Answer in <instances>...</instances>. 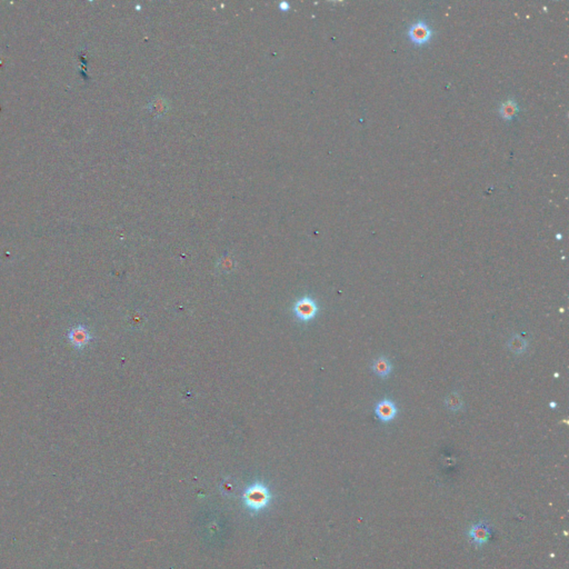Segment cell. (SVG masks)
I'll list each match as a JSON object with an SVG mask.
<instances>
[{"instance_id": "1", "label": "cell", "mask_w": 569, "mask_h": 569, "mask_svg": "<svg viewBox=\"0 0 569 569\" xmlns=\"http://www.w3.org/2000/svg\"><path fill=\"white\" fill-rule=\"evenodd\" d=\"M270 500V493L267 487L263 483H255L246 490L244 495V502L252 511L262 510L268 505Z\"/></svg>"}, {"instance_id": "2", "label": "cell", "mask_w": 569, "mask_h": 569, "mask_svg": "<svg viewBox=\"0 0 569 569\" xmlns=\"http://www.w3.org/2000/svg\"><path fill=\"white\" fill-rule=\"evenodd\" d=\"M492 535L493 526L486 519H479L478 522L471 524L467 530L469 540L478 548H481L488 544Z\"/></svg>"}, {"instance_id": "3", "label": "cell", "mask_w": 569, "mask_h": 569, "mask_svg": "<svg viewBox=\"0 0 569 569\" xmlns=\"http://www.w3.org/2000/svg\"><path fill=\"white\" fill-rule=\"evenodd\" d=\"M293 309L297 319H299L300 322L308 323L317 316L319 307L316 300L307 296V297H302L296 301Z\"/></svg>"}, {"instance_id": "4", "label": "cell", "mask_w": 569, "mask_h": 569, "mask_svg": "<svg viewBox=\"0 0 569 569\" xmlns=\"http://www.w3.org/2000/svg\"><path fill=\"white\" fill-rule=\"evenodd\" d=\"M409 40L416 46L427 45L433 38V30L425 20L413 23L408 29Z\"/></svg>"}, {"instance_id": "5", "label": "cell", "mask_w": 569, "mask_h": 569, "mask_svg": "<svg viewBox=\"0 0 569 569\" xmlns=\"http://www.w3.org/2000/svg\"><path fill=\"white\" fill-rule=\"evenodd\" d=\"M375 415L379 421L388 423L396 418L398 415V408L396 404L390 398H384L378 402L375 406Z\"/></svg>"}, {"instance_id": "6", "label": "cell", "mask_w": 569, "mask_h": 569, "mask_svg": "<svg viewBox=\"0 0 569 569\" xmlns=\"http://www.w3.org/2000/svg\"><path fill=\"white\" fill-rule=\"evenodd\" d=\"M68 339L70 344L76 349L81 350L86 347L90 342H92L93 336L90 334V331L86 326L78 325L72 327V328L69 330Z\"/></svg>"}, {"instance_id": "7", "label": "cell", "mask_w": 569, "mask_h": 569, "mask_svg": "<svg viewBox=\"0 0 569 569\" xmlns=\"http://www.w3.org/2000/svg\"><path fill=\"white\" fill-rule=\"evenodd\" d=\"M169 109H170L169 101L160 95L155 96L147 104V110L155 119L162 118L168 112Z\"/></svg>"}, {"instance_id": "8", "label": "cell", "mask_w": 569, "mask_h": 569, "mask_svg": "<svg viewBox=\"0 0 569 569\" xmlns=\"http://www.w3.org/2000/svg\"><path fill=\"white\" fill-rule=\"evenodd\" d=\"M372 371L380 379H387L392 373V362L388 357L381 355L373 361Z\"/></svg>"}, {"instance_id": "9", "label": "cell", "mask_w": 569, "mask_h": 569, "mask_svg": "<svg viewBox=\"0 0 569 569\" xmlns=\"http://www.w3.org/2000/svg\"><path fill=\"white\" fill-rule=\"evenodd\" d=\"M507 346L514 355L518 356L526 353V350L528 348V342L517 334H513L509 339H508Z\"/></svg>"}, {"instance_id": "10", "label": "cell", "mask_w": 569, "mask_h": 569, "mask_svg": "<svg viewBox=\"0 0 569 569\" xmlns=\"http://www.w3.org/2000/svg\"><path fill=\"white\" fill-rule=\"evenodd\" d=\"M445 407L451 413H458L464 409V399L457 390H453L445 397Z\"/></svg>"}, {"instance_id": "11", "label": "cell", "mask_w": 569, "mask_h": 569, "mask_svg": "<svg viewBox=\"0 0 569 569\" xmlns=\"http://www.w3.org/2000/svg\"><path fill=\"white\" fill-rule=\"evenodd\" d=\"M518 105L515 100L509 99L505 101L504 104H502L499 108V113L500 116L504 118L505 120H511L516 117V115L518 113Z\"/></svg>"}]
</instances>
